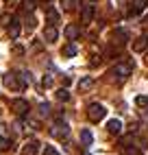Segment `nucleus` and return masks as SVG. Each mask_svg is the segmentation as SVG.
<instances>
[{
	"label": "nucleus",
	"instance_id": "4be33fe9",
	"mask_svg": "<svg viewBox=\"0 0 148 155\" xmlns=\"http://www.w3.org/2000/svg\"><path fill=\"white\" fill-rule=\"evenodd\" d=\"M22 7H24L26 13H31V11L35 9V0H22Z\"/></svg>",
	"mask_w": 148,
	"mask_h": 155
},
{
	"label": "nucleus",
	"instance_id": "4468645a",
	"mask_svg": "<svg viewBox=\"0 0 148 155\" xmlns=\"http://www.w3.org/2000/svg\"><path fill=\"white\" fill-rule=\"evenodd\" d=\"M79 53V48H76V44H68V46H63V50H61V55L63 57H74V55H76Z\"/></svg>",
	"mask_w": 148,
	"mask_h": 155
},
{
	"label": "nucleus",
	"instance_id": "aec40b11",
	"mask_svg": "<svg viewBox=\"0 0 148 155\" xmlns=\"http://www.w3.org/2000/svg\"><path fill=\"white\" fill-rule=\"evenodd\" d=\"M57 98H59L61 103H68V101H70V92H68L66 87H61V90H57Z\"/></svg>",
	"mask_w": 148,
	"mask_h": 155
},
{
	"label": "nucleus",
	"instance_id": "bb28decb",
	"mask_svg": "<svg viewBox=\"0 0 148 155\" xmlns=\"http://www.w3.org/2000/svg\"><path fill=\"white\" fill-rule=\"evenodd\" d=\"M135 103H137L140 107H144V105H148V96H137V98H135Z\"/></svg>",
	"mask_w": 148,
	"mask_h": 155
},
{
	"label": "nucleus",
	"instance_id": "20e7f679",
	"mask_svg": "<svg viewBox=\"0 0 148 155\" xmlns=\"http://www.w3.org/2000/svg\"><path fill=\"white\" fill-rule=\"evenodd\" d=\"M131 68H133L131 61H129V64H118V66H113L111 74H113V77H118V79H126V77L131 74Z\"/></svg>",
	"mask_w": 148,
	"mask_h": 155
},
{
	"label": "nucleus",
	"instance_id": "c85d7f7f",
	"mask_svg": "<svg viewBox=\"0 0 148 155\" xmlns=\"http://www.w3.org/2000/svg\"><path fill=\"white\" fill-rule=\"evenodd\" d=\"M26 28H33V18H31V15L26 18Z\"/></svg>",
	"mask_w": 148,
	"mask_h": 155
},
{
	"label": "nucleus",
	"instance_id": "f257e3e1",
	"mask_svg": "<svg viewBox=\"0 0 148 155\" xmlns=\"http://www.w3.org/2000/svg\"><path fill=\"white\" fill-rule=\"evenodd\" d=\"M2 83H5V87H9V90L22 92V90L26 87V83H28V81L24 79V74L20 77V74H15V72H7V74L2 77Z\"/></svg>",
	"mask_w": 148,
	"mask_h": 155
},
{
	"label": "nucleus",
	"instance_id": "dca6fc26",
	"mask_svg": "<svg viewBox=\"0 0 148 155\" xmlns=\"http://www.w3.org/2000/svg\"><path fill=\"white\" fill-rule=\"evenodd\" d=\"M92 85H94V79H92V77H85V79H81V81H79V90H81V92L92 90Z\"/></svg>",
	"mask_w": 148,
	"mask_h": 155
},
{
	"label": "nucleus",
	"instance_id": "393cba45",
	"mask_svg": "<svg viewBox=\"0 0 148 155\" xmlns=\"http://www.w3.org/2000/svg\"><path fill=\"white\" fill-rule=\"evenodd\" d=\"M44 155H59V151L55 147H50V144H46V147H44Z\"/></svg>",
	"mask_w": 148,
	"mask_h": 155
},
{
	"label": "nucleus",
	"instance_id": "412c9836",
	"mask_svg": "<svg viewBox=\"0 0 148 155\" xmlns=\"http://www.w3.org/2000/svg\"><path fill=\"white\" fill-rule=\"evenodd\" d=\"M122 153L124 155H142V151L137 149V147H126V144L122 147Z\"/></svg>",
	"mask_w": 148,
	"mask_h": 155
},
{
	"label": "nucleus",
	"instance_id": "f8f14e48",
	"mask_svg": "<svg viewBox=\"0 0 148 155\" xmlns=\"http://www.w3.org/2000/svg\"><path fill=\"white\" fill-rule=\"evenodd\" d=\"M92 142H94L92 131H89V129H83V131H81V144H83V147H89Z\"/></svg>",
	"mask_w": 148,
	"mask_h": 155
},
{
	"label": "nucleus",
	"instance_id": "7ed1b4c3",
	"mask_svg": "<svg viewBox=\"0 0 148 155\" xmlns=\"http://www.w3.org/2000/svg\"><path fill=\"white\" fill-rule=\"evenodd\" d=\"M50 133H52L55 138H59V140H66V138L70 136V127H68V122L59 120V122H55V125H52Z\"/></svg>",
	"mask_w": 148,
	"mask_h": 155
},
{
	"label": "nucleus",
	"instance_id": "9b49d317",
	"mask_svg": "<svg viewBox=\"0 0 148 155\" xmlns=\"http://www.w3.org/2000/svg\"><path fill=\"white\" fill-rule=\"evenodd\" d=\"M146 7H148V0H133V5H131V13L137 15V13H142Z\"/></svg>",
	"mask_w": 148,
	"mask_h": 155
},
{
	"label": "nucleus",
	"instance_id": "0eeeda50",
	"mask_svg": "<svg viewBox=\"0 0 148 155\" xmlns=\"http://www.w3.org/2000/svg\"><path fill=\"white\" fill-rule=\"evenodd\" d=\"M146 48H148V35H140L133 42V50H135V53H144Z\"/></svg>",
	"mask_w": 148,
	"mask_h": 155
},
{
	"label": "nucleus",
	"instance_id": "a211bd4d",
	"mask_svg": "<svg viewBox=\"0 0 148 155\" xmlns=\"http://www.w3.org/2000/svg\"><path fill=\"white\" fill-rule=\"evenodd\" d=\"M79 0H61V9L63 11H72V9H76Z\"/></svg>",
	"mask_w": 148,
	"mask_h": 155
},
{
	"label": "nucleus",
	"instance_id": "c756f323",
	"mask_svg": "<svg viewBox=\"0 0 148 155\" xmlns=\"http://www.w3.org/2000/svg\"><path fill=\"white\" fill-rule=\"evenodd\" d=\"M146 66H148V55H146Z\"/></svg>",
	"mask_w": 148,
	"mask_h": 155
},
{
	"label": "nucleus",
	"instance_id": "ddd939ff",
	"mask_svg": "<svg viewBox=\"0 0 148 155\" xmlns=\"http://www.w3.org/2000/svg\"><path fill=\"white\" fill-rule=\"evenodd\" d=\"M107 131H109V133H120V131H122V122L115 120V118L109 120V122H107Z\"/></svg>",
	"mask_w": 148,
	"mask_h": 155
},
{
	"label": "nucleus",
	"instance_id": "6e6552de",
	"mask_svg": "<svg viewBox=\"0 0 148 155\" xmlns=\"http://www.w3.org/2000/svg\"><path fill=\"white\" fill-rule=\"evenodd\" d=\"M63 35H66L70 42H72V39H76V37L81 35V28H79L76 24H68V26H66V31H63Z\"/></svg>",
	"mask_w": 148,
	"mask_h": 155
},
{
	"label": "nucleus",
	"instance_id": "423d86ee",
	"mask_svg": "<svg viewBox=\"0 0 148 155\" xmlns=\"http://www.w3.org/2000/svg\"><path fill=\"white\" fill-rule=\"evenodd\" d=\"M13 111L18 114V116H26V114H28V103H26L24 98L13 101Z\"/></svg>",
	"mask_w": 148,
	"mask_h": 155
},
{
	"label": "nucleus",
	"instance_id": "a878e982",
	"mask_svg": "<svg viewBox=\"0 0 148 155\" xmlns=\"http://www.w3.org/2000/svg\"><path fill=\"white\" fill-rule=\"evenodd\" d=\"M0 24H2V26H9V24H11V15L5 13L2 18H0Z\"/></svg>",
	"mask_w": 148,
	"mask_h": 155
},
{
	"label": "nucleus",
	"instance_id": "f3484780",
	"mask_svg": "<svg viewBox=\"0 0 148 155\" xmlns=\"http://www.w3.org/2000/svg\"><path fill=\"white\" fill-rule=\"evenodd\" d=\"M7 28H9V37H11V39H15L20 35V31H22V28H20V22H11Z\"/></svg>",
	"mask_w": 148,
	"mask_h": 155
},
{
	"label": "nucleus",
	"instance_id": "f03ea898",
	"mask_svg": "<svg viewBox=\"0 0 148 155\" xmlns=\"http://www.w3.org/2000/svg\"><path fill=\"white\" fill-rule=\"evenodd\" d=\"M105 114H107V109H105L100 103H92V105L87 107V116H89L92 122H100L105 118Z\"/></svg>",
	"mask_w": 148,
	"mask_h": 155
},
{
	"label": "nucleus",
	"instance_id": "6ab92c4d",
	"mask_svg": "<svg viewBox=\"0 0 148 155\" xmlns=\"http://www.w3.org/2000/svg\"><path fill=\"white\" fill-rule=\"evenodd\" d=\"M22 153H24V155H35V153H37V142H28L26 147L22 149Z\"/></svg>",
	"mask_w": 148,
	"mask_h": 155
},
{
	"label": "nucleus",
	"instance_id": "cd10ccee",
	"mask_svg": "<svg viewBox=\"0 0 148 155\" xmlns=\"http://www.w3.org/2000/svg\"><path fill=\"white\" fill-rule=\"evenodd\" d=\"M44 85H46V87H50V85H52V77H50V74L44 79Z\"/></svg>",
	"mask_w": 148,
	"mask_h": 155
},
{
	"label": "nucleus",
	"instance_id": "2eb2a0df",
	"mask_svg": "<svg viewBox=\"0 0 148 155\" xmlns=\"http://www.w3.org/2000/svg\"><path fill=\"white\" fill-rule=\"evenodd\" d=\"M46 20H48L50 24L57 26V22H59V11H57V9H46Z\"/></svg>",
	"mask_w": 148,
	"mask_h": 155
},
{
	"label": "nucleus",
	"instance_id": "b1692460",
	"mask_svg": "<svg viewBox=\"0 0 148 155\" xmlns=\"http://www.w3.org/2000/svg\"><path fill=\"white\" fill-rule=\"evenodd\" d=\"M9 149H11V142L7 138H0V151H9Z\"/></svg>",
	"mask_w": 148,
	"mask_h": 155
},
{
	"label": "nucleus",
	"instance_id": "9d476101",
	"mask_svg": "<svg viewBox=\"0 0 148 155\" xmlns=\"http://www.w3.org/2000/svg\"><path fill=\"white\" fill-rule=\"evenodd\" d=\"M92 20H94V5H85V9H83V13H81V22L89 24Z\"/></svg>",
	"mask_w": 148,
	"mask_h": 155
},
{
	"label": "nucleus",
	"instance_id": "39448f33",
	"mask_svg": "<svg viewBox=\"0 0 148 155\" xmlns=\"http://www.w3.org/2000/svg\"><path fill=\"white\" fill-rule=\"evenodd\" d=\"M44 39H46L48 44H55L57 39H59V31H57V26H55V24L46 26V31H44Z\"/></svg>",
	"mask_w": 148,
	"mask_h": 155
},
{
	"label": "nucleus",
	"instance_id": "5701e85b",
	"mask_svg": "<svg viewBox=\"0 0 148 155\" xmlns=\"http://www.w3.org/2000/svg\"><path fill=\"white\" fill-rule=\"evenodd\" d=\"M48 114H50V105H48V103H41V105H39V116L46 118Z\"/></svg>",
	"mask_w": 148,
	"mask_h": 155
},
{
	"label": "nucleus",
	"instance_id": "1a4fd4ad",
	"mask_svg": "<svg viewBox=\"0 0 148 155\" xmlns=\"http://www.w3.org/2000/svg\"><path fill=\"white\" fill-rule=\"evenodd\" d=\"M126 39H129V33H126L124 28L113 31V44H126Z\"/></svg>",
	"mask_w": 148,
	"mask_h": 155
}]
</instances>
